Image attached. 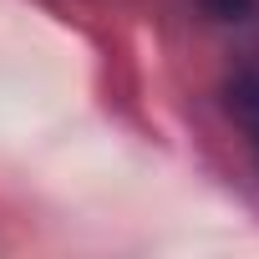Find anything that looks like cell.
Returning <instances> with one entry per match:
<instances>
[{
	"label": "cell",
	"instance_id": "cell-1",
	"mask_svg": "<svg viewBox=\"0 0 259 259\" xmlns=\"http://www.w3.org/2000/svg\"><path fill=\"white\" fill-rule=\"evenodd\" d=\"M224 107H229L234 127L249 138L254 158H259V66H244L224 81Z\"/></svg>",
	"mask_w": 259,
	"mask_h": 259
},
{
	"label": "cell",
	"instance_id": "cell-2",
	"mask_svg": "<svg viewBox=\"0 0 259 259\" xmlns=\"http://www.w3.org/2000/svg\"><path fill=\"white\" fill-rule=\"evenodd\" d=\"M198 6L213 16V21H249L259 11V0H198Z\"/></svg>",
	"mask_w": 259,
	"mask_h": 259
}]
</instances>
